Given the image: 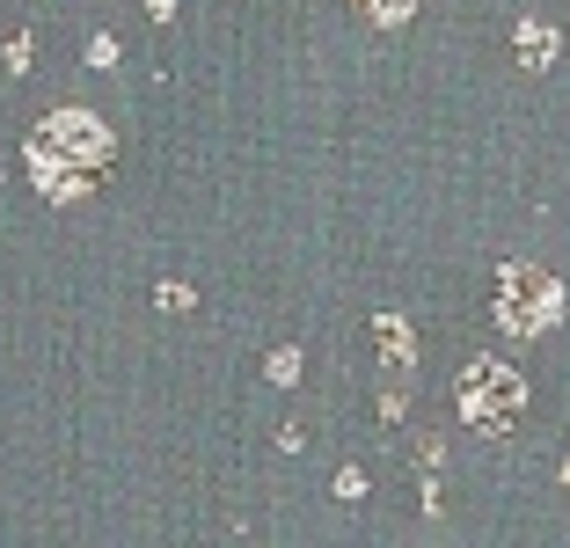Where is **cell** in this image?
Masks as SVG:
<instances>
[{
    "label": "cell",
    "mask_w": 570,
    "mask_h": 548,
    "mask_svg": "<svg viewBox=\"0 0 570 548\" xmlns=\"http://www.w3.org/2000/svg\"><path fill=\"white\" fill-rule=\"evenodd\" d=\"M30 162H37V183H51V190H81L73 168H102L110 162V133H102L88 110H67V117H51L45 133H37Z\"/></svg>",
    "instance_id": "6da1fadb"
},
{
    "label": "cell",
    "mask_w": 570,
    "mask_h": 548,
    "mask_svg": "<svg viewBox=\"0 0 570 548\" xmlns=\"http://www.w3.org/2000/svg\"><path fill=\"white\" fill-rule=\"evenodd\" d=\"M498 322L504 330H549L556 322V278L534 264H512L498 278Z\"/></svg>",
    "instance_id": "3957f363"
},
{
    "label": "cell",
    "mask_w": 570,
    "mask_h": 548,
    "mask_svg": "<svg viewBox=\"0 0 570 548\" xmlns=\"http://www.w3.org/2000/svg\"><path fill=\"white\" fill-rule=\"evenodd\" d=\"M358 8H366V16H373V22H403V16H410V8H417V0H358Z\"/></svg>",
    "instance_id": "277c9868"
},
{
    "label": "cell",
    "mask_w": 570,
    "mask_h": 548,
    "mask_svg": "<svg viewBox=\"0 0 570 548\" xmlns=\"http://www.w3.org/2000/svg\"><path fill=\"white\" fill-rule=\"evenodd\" d=\"M549 51H556V37H549V30H527V59H534V67L549 59Z\"/></svg>",
    "instance_id": "5b68a950"
},
{
    "label": "cell",
    "mask_w": 570,
    "mask_h": 548,
    "mask_svg": "<svg viewBox=\"0 0 570 548\" xmlns=\"http://www.w3.org/2000/svg\"><path fill=\"white\" fill-rule=\"evenodd\" d=\"M520 410H527V388H520V373H504V365L483 359L469 381H461V417H469L475 432H504Z\"/></svg>",
    "instance_id": "7a4b0ae2"
}]
</instances>
